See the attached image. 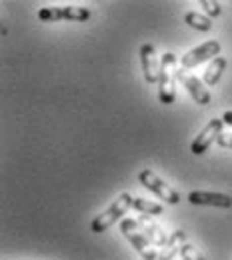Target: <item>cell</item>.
Returning a JSON list of instances; mask_svg holds the SVG:
<instances>
[{
  "label": "cell",
  "mask_w": 232,
  "mask_h": 260,
  "mask_svg": "<svg viewBox=\"0 0 232 260\" xmlns=\"http://www.w3.org/2000/svg\"><path fill=\"white\" fill-rule=\"evenodd\" d=\"M138 180H140V184H142L146 190L154 192L160 200H166L168 204H178V202H180V194H178L172 186H168L164 180H162L156 172H152L150 168L140 170V172H138Z\"/></svg>",
  "instance_id": "4"
},
{
  "label": "cell",
  "mask_w": 232,
  "mask_h": 260,
  "mask_svg": "<svg viewBox=\"0 0 232 260\" xmlns=\"http://www.w3.org/2000/svg\"><path fill=\"white\" fill-rule=\"evenodd\" d=\"M184 22H186L190 28L200 30V32H208V30L212 28V20H210L208 16L198 14V12H188V14L184 16Z\"/></svg>",
  "instance_id": "15"
},
{
  "label": "cell",
  "mask_w": 232,
  "mask_h": 260,
  "mask_svg": "<svg viewBox=\"0 0 232 260\" xmlns=\"http://www.w3.org/2000/svg\"><path fill=\"white\" fill-rule=\"evenodd\" d=\"M220 54V42L218 40H208L204 44H200L196 48H192L190 52H186L180 58V68H194V66L202 64L210 58H218Z\"/></svg>",
  "instance_id": "6"
},
{
  "label": "cell",
  "mask_w": 232,
  "mask_h": 260,
  "mask_svg": "<svg viewBox=\"0 0 232 260\" xmlns=\"http://www.w3.org/2000/svg\"><path fill=\"white\" fill-rule=\"evenodd\" d=\"M140 62H142V72L144 80L148 84H154L160 80V62L156 58V50L152 44H142L140 46Z\"/></svg>",
  "instance_id": "8"
},
{
  "label": "cell",
  "mask_w": 232,
  "mask_h": 260,
  "mask_svg": "<svg viewBox=\"0 0 232 260\" xmlns=\"http://www.w3.org/2000/svg\"><path fill=\"white\" fill-rule=\"evenodd\" d=\"M190 204L198 206H216V208H232V198L228 194H218V192H204V190H194L188 196Z\"/></svg>",
  "instance_id": "10"
},
{
  "label": "cell",
  "mask_w": 232,
  "mask_h": 260,
  "mask_svg": "<svg viewBox=\"0 0 232 260\" xmlns=\"http://www.w3.org/2000/svg\"><path fill=\"white\" fill-rule=\"evenodd\" d=\"M216 142H218L220 146H224V148H232V132H222Z\"/></svg>",
  "instance_id": "18"
},
{
  "label": "cell",
  "mask_w": 232,
  "mask_h": 260,
  "mask_svg": "<svg viewBox=\"0 0 232 260\" xmlns=\"http://www.w3.org/2000/svg\"><path fill=\"white\" fill-rule=\"evenodd\" d=\"M180 256H182V260H204L202 258V254L198 252V248H194L190 242H186V244L182 246Z\"/></svg>",
  "instance_id": "17"
},
{
  "label": "cell",
  "mask_w": 232,
  "mask_h": 260,
  "mask_svg": "<svg viewBox=\"0 0 232 260\" xmlns=\"http://www.w3.org/2000/svg\"><path fill=\"white\" fill-rule=\"evenodd\" d=\"M42 22H58V20H76L84 22L90 18V8L84 6H48L38 12Z\"/></svg>",
  "instance_id": "5"
},
{
  "label": "cell",
  "mask_w": 232,
  "mask_h": 260,
  "mask_svg": "<svg viewBox=\"0 0 232 260\" xmlns=\"http://www.w3.org/2000/svg\"><path fill=\"white\" fill-rule=\"evenodd\" d=\"M176 78L182 82V86L188 90V94L194 98V102H198L200 106H206V104H210V92L204 88V82L198 80L196 76H190V74H186L182 68L180 70H176Z\"/></svg>",
  "instance_id": "9"
},
{
  "label": "cell",
  "mask_w": 232,
  "mask_h": 260,
  "mask_svg": "<svg viewBox=\"0 0 232 260\" xmlns=\"http://www.w3.org/2000/svg\"><path fill=\"white\" fill-rule=\"evenodd\" d=\"M132 202H134L132 196L128 194V192H122L102 214H98V216L92 220L90 230H92V232H104V230H108L114 222H118V218H122V216L132 208Z\"/></svg>",
  "instance_id": "1"
},
{
  "label": "cell",
  "mask_w": 232,
  "mask_h": 260,
  "mask_svg": "<svg viewBox=\"0 0 232 260\" xmlns=\"http://www.w3.org/2000/svg\"><path fill=\"white\" fill-rule=\"evenodd\" d=\"M226 58H222V56H218V58H214L208 68L204 70V84H208V86H214V84H218V80H220V76H222V72L226 70Z\"/></svg>",
  "instance_id": "13"
},
{
  "label": "cell",
  "mask_w": 232,
  "mask_h": 260,
  "mask_svg": "<svg viewBox=\"0 0 232 260\" xmlns=\"http://www.w3.org/2000/svg\"><path fill=\"white\" fill-rule=\"evenodd\" d=\"M120 232L130 240V244L136 248V252L144 260H156L160 256V254L156 252V248L152 246V242L148 240V236L140 230L138 222H134L130 218H124V220L120 222Z\"/></svg>",
  "instance_id": "3"
},
{
  "label": "cell",
  "mask_w": 232,
  "mask_h": 260,
  "mask_svg": "<svg viewBox=\"0 0 232 260\" xmlns=\"http://www.w3.org/2000/svg\"><path fill=\"white\" fill-rule=\"evenodd\" d=\"M132 208L134 210H138L140 214H148V216H158V214L164 212V206H162V204H156V202L146 200V198H140V196L134 198Z\"/></svg>",
  "instance_id": "14"
},
{
  "label": "cell",
  "mask_w": 232,
  "mask_h": 260,
  "mask_svg": "<svg viewBox=\"0 0 232 260\" xmlns=\"http://www.w3.org/2000/svg\"><path fill=\"white\" fill-rule=\"evenodd\" d=\"M138 226H140V230L148 236V240H150L152 244H156V246H166V242H168L166 232L158 226L148 214H140V216H138Z\"/></svg>",
  "instance_id": "11"
},
{
  "label": "cell",
  "mask_w": 232,
  "mask_h": 260,
  "mask_svg": "<svg viewBox=\"0 0 232 260\" xmlns=\"http://www.w3.org/2000/svg\"><path fill=\"white\" fill-rule=\"evenodd\" d=\"M184 244H186V232L184 230H174L168 236V242H166V246L162 248L158 260H172L176 254H180V250H182Z\"/></svg>",
  "instance_id": "12"
},
{
  "label": "cell",
  "mask_w": 232,
  "mask_h": 260,
  "mask_svg": "<svg viewBox=\"0 0 232 260\" xmlns=\"http://www.w3.org/2000/svg\"><path fill=\"white\" fill-rule=\"evenodd\" d=\"M222 120H224V124H228V126H232V110H226V112H224Z\"/></svg>",
  "instance_id": "19"
},
{
  "label": "cell",
  "mask_w": 232,
  "mask_h": 260,
  "mask_svg": "<svg viewBox=\"0 0 232 260\" xmlns=\"http://www.w3.org/2000/svg\"><path fill=\"white\" fill-rule=\"evenodd\" d=\"M176 54L166 52L160 60V80H158V96L162 104H172L176 98Z\"/></svg>",
  "instance_id": "2"
},
{
  "label": "cell",
  "mask_w": 232,
  "mask_h": 260,
  "mask_svg": "<svg viewBox=\"0 0 232 260\" xmlns=\"http://www.w3.org/2000/svg\"><path fill=\"white\" fill-rule=\"evenodd\" d=\"M222 124H224V120L222 118H212L204 128L198 132V136L194 138V142H192V154H204L208 148H210V144L214 142V138L218 140V136L222 134Z\"/></svg>",
  "instance_id": "7"
},
{
  "label": "cell",
  "mask_w": 232,
  "mask_h": 260,
  "mask_svg": "<svg viewBox=\"0 0 232 260\" xmlns=\"http://www.w3.org/2000/svg\"><path fill=\"white\" fill-rule=\"evenodd\" d=\"M200 6L206 10L208 18H216V16H220V12H222L220 4H218V2H212V0H200Z\"/></svg>",
  "instance_id": "16"
}]
</instances>
